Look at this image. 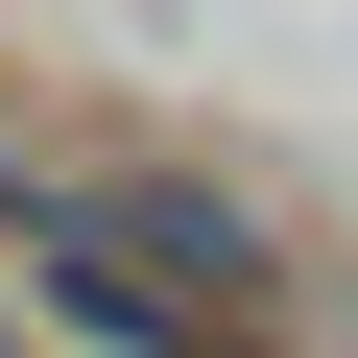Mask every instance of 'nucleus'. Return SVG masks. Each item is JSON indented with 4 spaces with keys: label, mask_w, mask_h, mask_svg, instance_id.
Masks as SVG:
<instances>
[{
    "label": "nucleus",
    "mask_w": 358,
    "mask_h": 358,
    "mask_svg": "<svg viewBox=\"0 0 358 358\" xmlns=\"http://www.w3.org/2000/svg\"><path fill=\"white\" fill-rule=\"evenodd\" d=\"M0 358H24V287H0Z\"/></svg>",
    "instance_id": "nucleus-1"
},
{
    "label": "nucleus",
    "mask_w": 358,
    "mask_h": 358,
    "mask_svg": "<svg viewBox=\"0 0 358 358\" xmlns=\"http://www.w3.org/2000/svg\"><path fill=\"white\" fill-rule=\"evenodd\" d=\"M0 143H24V72H0Z\"/></svg>",
    "instance_id": "nucleus-2"
}]
</instances>
